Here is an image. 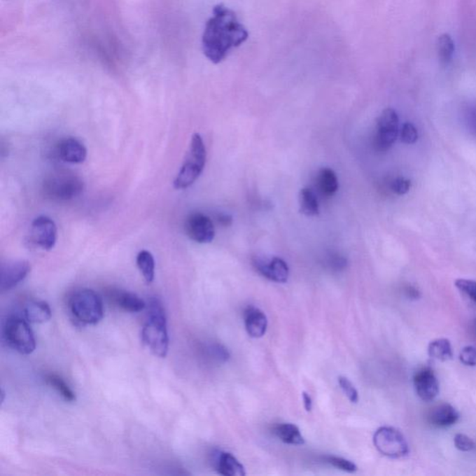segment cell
<instances>
[{
    "instance_id": "6da1fadb",
    "label": "cell",
    "mask_w": 476,
    "mask_h": 476,
    "mask_svg": "<svg viewBox=\"0 0 476 476\" xmlns=\"http://www.w3.org/2000/svg\"><path fill=\"white\" fill-rule=\"evenodd\" d=\"M248 32L233 10L223 4L215 6L202 36L204 55L214 64H220L232 50L248 41Z\"/></svg>"
},
{
    "instance_id": "7a4b0ae2",
    "label": "cell",
    "mask_w": 476,
    "mask_h": 476,
    "mask_svg": "<svg viewBox=\"0 0 476 476\" xmlns=\"http://www.w3.org/2000/svg\"><path fill=\"white\" fill-rule=\"evenodd\" d=\"M141 340L150 352L164 358L169 351L167 317L162 304L158 299L149 303L146 321L141 330Z\"/></svg>"
},
{
    "instance_id": "3957f363",
    "label": "cell",
    "mask_w": 476,
    "mask_h": 476,
    "mask_svg": "<svg viewBox=\"0 0 476 476\" xmlns=\"http://www.w3.org/2000/svg\"><path fill=\"white\" fill-rule=\"evenodd\" d=\"M206 151L203 139L198 133L192 136L188 154L175 178L174 186L177 190L188 188L200 178L205 168Z\"/></svg>"
},
{
    "instance_id": "277c9868",
    "label": "cell",
    "mask_w": 476,
    "mask_h": 476,
    "mask_svg": "<svg viewBox=\"0 0 476 476\" xmlns=\"http://www.w3.org/2000/svg\"><path fill=\"white\" fill-rule=\"evenodd\" d=\"M69 309L74 318L82 325H97L104 318L103 300L90 288L74 293L70 297Z\"/></svg>"
},
{
    "instance_id": "5b68a950",
    "label": "cell",
    "mask_w": 476,
    "mask_h": 476,
    "mask_svg": "<svg viewBox=\"0 0 476 476\" xmlns=\"http://www.w3.org/2000/svg\"><path fill=\"white\" fill-rule=\"evenodd\" d=\"M84 191V181L72 172H58L49 175L43 183V192L57 202L73 200Z\"/></svg>"
},
{
    "instance_id": "8992f818",
    "label": "cell",
    "mask_w": 476,
    "mask_h": 476,
    "mask_svg": "<svg viewBox=\"0 0 476 476\" xmlns=\"http://www.w3.org/2000/svg\"><path fill=\"white\" fill-rule=\"evenodd\" d=\"M3 336L8 346L21 355L28 356L36 350V339L27 320L10 316L3 327Z\"/></svg>"
},
{
    "instance_id": "52a82bcc",
    "label": "cell",
    "mask_w": 476,
    "mask_h": 476,
    "mask_svg": "<svg viewBox=\"0 0 476 476\" xmlns=\"http://www.w3.org/2000/svg\"><path fill=\"white\" fill-rule=\"evenodd\" d=\"M374 446L382 455L392 458L406 457L409 444L400 430L393 427H381L373 438Z\"/></svg>"
},
{
    "instance_id": "ba28073f",
    "label": "cell",
    "mask_w": 476,
    "mask_h": 476,
    "mask_svg": "<svg viewBox=\"0 0 476 476\" xmlns=\"http://www.w3.org/2000/svg\"><path fill=\"white\" fill-rule=\"evenodd\" d=\"M376 130L374 138L375 148L379 152L388 151L396 143L400 133L398 113L392 108L385 109L377 121Z\"/></svg>"
},
{
    "instance_id": "9c48e42d",
    "label": "cell",
    "mask_w": 476,
    "mask_h": 476,
    "mask_svg": "<svg viewBox=\"0 0 476 476\" xmlns=\"http://www.w3.org/2000/svg\"><path fill=\"white\" fill-rule=\"evenodd\" d=\"M31 240L44 251L55 248L57 241V226L50 218L39 216L36 218L31 225Z\"/></svg>"
},
{
    "instance_id": "30bf717a",
    "label": "cell",
    "mask_w": 476,
    "mask_h": 476,
    "mask_svg": "<svg viewBox=\"0 0 476 476\" xmlns=\"http://www.w3.org/2000/svg\"><path fill=\"white\" fill-rule=\"evenodd\" d=\"M30 271L31 265L27 260H8L2 263L0 268V290L1 291L13 290L20 283L24 281Z\"/></svg>"
},
{
    "instance_id": "8fae6325",
    "label": "cell",
    "mask_w": 476,
    "mask_h": 476,
    "mask_svg": "<svg viewBox=\"0 0 476 476\" xmlns=\"http://www.w3.org/2000/svg\"><path fill=\"white\" fill-rule=\"evenodd\" d=\"M186 230L187 236L197 243H211L214 239V223L206 215L200 212L192 214L187 218Z\"/></svg>"
},
{
    "instance_id": "7c38bea8",
    "label": "cell",
    "mask_w": 476,
    "mask_h": 476,
    "mask_svg": "<svg viewBox=\"0 0 476 476\" xmlns=\"http://www.w3.org/2000/svg\"><path fill=\"white\" fill-rule=\"evenodd\" d=\"M253 265L262 276L276 283H286L290 276V268L287 262L281 258L274 257L272 259L256 257Z\"/></svg>"
},
{
    "instance_id": "4fadbf2b",
    "label": "cell",
    "mask_w": 476,
    "mask_h": 476,
    "mask_svg": "<svg viewBox=\"0 0 476 476\" xmlns=\"http://www.w3.org/2000/svg\"><path fill=\"white\" fill-rule=\"evenodd\" d=\"M416 395L424 401H433L439 393V382L432 368H422L414 376Z\"/></svg>"
},
{
    "instance_id": "5bb4252c",
    "label": "cell",
    "mask_w": 476,
    "mask_h": 476,
    "mask_svg": "<svg viewBox=\"0 0 476 476\" xmlns=\"http://www.w3.org/2000/svg\"><path fill=\"white\" fill-rule=\"evenodd\" d=\"M56 154L62 162L81 164L86 160L88 151L84 144L78 139L68 137L59 141Z\"/></svg>"
},
{
    "instance_id": "9a60e30c",
    "label": "cell",
    "mask_w": 476,
    "mask_h": 476,
    "mask_svg": "<svg viewBox=\"0 0 476 476\" xmlns=\"http://www.w3.org/2000/svg\"><path fill=\"white\" fill-rule=\"evenodd\" d=\"M244 322L246 332L252 338H262L267 330V316L262 310L253 306L246 308L244 312Z\"/></svg>"
},
{
    "instance_id": "2e32d148",
    "label": "cell",
    "mask_w": 476,
    "mask_h": 476,
    "mask_svg": "<svg viewBox=\"0 0 476 476\" xmlns=\"http://www.w3.org/2000/svg\"><path fill=\"white\" fill-rule=\"evenodd\" d=\"M460 414L454 407L449 404H440L430 410L428 421L433 426L447 428L457 424Z\"/></svg>"
},
{
    "instance_id": "e0dca14e",
    "label": "cell",
    "mask_w": 476,
    "mask_h": 476,
    "mask_svg": "<svg viewBox=\"0 0 476 476\" xmlns=\"http://www.w3.org/2000/svg\"><path fill=\"white\" fill-rule=\"evenodd\" d=\"M214 464L216 471L225 476L246 475L245 468L231 453L218 451L215 453Z\"/></svg>"
},
{
    "instance_id": "ac0fdd59",
    "label": "cell",
    "mask_w": 476,
    "mask_h": 476,
    "mask_svg": "<svg viewBox=\"0 0 476 476\" xmlns=\"http://www.w3.org/2000/svg\"><path fill=\"white\" fill-rule=\"evenodd\" d=\"M109 298L119 308L129 313H139L146 308V303L144 300L129 291L112 290L109 294Z\"/></svg>"
},
{
    "instance_id": "d6986e66",
    "label": "cell",
    "mask_w": 476,
    "mask_h": 476,
    "mask_svg": "<svg viewBox=\"0 0 476 476\" xmlns=\"http://www.w3.org/2000/svg\"><path fill=\"white\" fill-rule=\"evenodd\" d=\"M25 319L35 324H42L52 318V310L50 305L43 300L31 302L24 308Z\"/></svg>"
},
{
    "instance_id": "ffe728a7",
    "label": "cell",
    "mask_w": 476,
    "mask_h": 476,
    "mask_svg": "<svg viewBox=\"0 0 476 476\" xmlns=\"http://www.w3.org/2000/svg\"><path fill=\"white\" fill-rule=\"evenodd\" d=\"M274 433L277 438L286 444L300 446L305 443L304 438L299 428L293 424H281L274 428Z\"/></svg>"
},
{
    "instance_id": "44dd1931",
    "label": "cell",
    "mask_w": 476,
    "mask_h": 476,
    "mask_svg": "<svg viewBox=\"0 0 476 476\" xmlns=\"http://www.w3.org/2000/svg\"><path fill=\"white\" fill-rule=\"evenodd\" d=\"M428 354L430 358L438 360V361H447L453 356L451 344L447 339L435 340L430 342L428 347Z\"/></svg>"
},
{
    "instance_id": "7402d4cb",
    "label": "cell",
    "mask_w": 476,
    "mask_h": 476,
    "mask_svg": "<svg viewBox=\"0 0 476 476\" xmlns=\"http://www.w3.org/2000/svg\"><path fill=\"white\" fill-rule=\"evenodd\" d=\"M300 209L306 216H316L319 214V205L313 190L302 188L300 192Z\"/></svg>"
},
{
    "instance_id": "603a6c76",
    "label": "cell",
    "mask_w": 476,
    "mask_h": 476,
    "mask_svg": "<svg viewBox=\"0 0 476 476\" xmlns=\"http://www.w3.org/2000/svg\"><path fill=\"white\" fill-rule=\"evenodd\" d=\"M136 263L144 279L150 284L155 279V263L154 256L148 251H141L137 255Z\"/></svg>"
},
{
    "instance_id": "cb8c5ba5",
    "label": "cell",
    "mask_w": 476,
    "mask_h": 476,
    "mask_svg": "<svg viewBox=\"0 0 476 476\" xmlns=\"http://www.w3.org/2000/svg\"><path fill=\"white\" fill-rule=\"evenodd\" d=\"M319 188L327 197H332L339 189V181L332 169L325 168L319 172Z\"/></svg>"
},
{
    "instance_id": "d4e9b609",
    "label": "cell",
    "mask_w": 476,
    "mask_h": 476,
    "mask_svg": "<svg viewBox=\"0 0 476 476\" xmlns=\"http://www.w3.org/2000/svg\"><path fill=\"white\" fill-rule=\"evenodd\" d=\"M46 382L47 384H49L50 386H52L65 401H76L75 393L73 392V390L71 389L69 385H68L61 377L55 375V374H50V375L46 377Z\"/></svg>"
},
{
    "instance_id": "484cf974",
    "label": "cell",
    "mask_w": 476,
    "mask_h": 476,
    "mask_svg": "<svg viewBox=\"0 0 476 476\" xmlns=\"http://www.w3.org/2000/svg\"><path fill=\"white\" fill-rule=\"evenodd\" d=\"M439 59L442 64H449L452 61L455 52V44L449 34H443L438 41Z\"/></svg>"
},
{
    "instance_id": "4316f807",
    "label": "cell",
    "mask_w": 476,
    "mask_h": 476,
    "mask_svg": "<svg viewBox=\"0 0 476 476\" xmlns=\"http://www.w3.org/2000/svg\"><path fill=\"white\" fill-rule=\"evenodd\" d=\"M205 352L209 358L219 363L227 362L230 358V353L223 345L220 344H211L205 347Z\"/></svg>"
},
{
    "instance_id": "83f0119b",
    "label": "cell",
    "mask_w": 476,
    "mask_h": 476,
    "mask_svg": "<svg viewBox=\"0 0 476 476\" xmlns=\"http://www.w3.org/2000/svg\"><path fill=\"white\" fill-rule=\"evenodd\" d=\"M400 137L404 144H414L418 140V130H416L414 125L410 123V122H406L401 127Z\"/></svg>"
},
{
    "instance_id": "f1b7e54d",
    "label": "cell",
    "mask_w": 476,
    "mask_h": 476,
    "mask_svg": "<svg viewBox=\"0 0 476 476\" xmlns=\"http://www.w3.org/2000/svg\"><path fill=\"white\" fill-rule=\"evenodd\" d=\"M326 461L336 468L341 469L342 471L354 472L357 470V467L352 461L345 460L344 458L335 457V456H328Z\"/></svg>"
},
{
    "instance_id": "f546056e",
    "label": "cell",
    "mask_w": 476,
    "mask_h": 476,
    "mask_svg": "<svg viewBox=\"0 0 476 476\" xmlns=\"http://www.w3.org/2000/svg\"><path fill=\"white\" fill-rule=\"evenodd\" d=\"M455 286L461 293L466 294L470 299L476 302V281L471 279H457Z\"/></svg>"
},
{
    "instance_id": "4dcf8cb0",
    "label": "cell",
    "mask_w": 476,
    "mask_h": 476,
    "mask_svg": "<svg viewBox=\"0 0 476 476\" xmlns=\"http://www.w3.org/2000/svg\"><path fill=\"white\" fill-rule=\"evenodd\" d=\"M339 384L342 390L344 391L345 396H347L352 403H357L358 402V392H357L356 387L354 386V384L349 379L345 378V377H340Z\"/></svg>"
},
{
    "instance_id": "1f68e13d",
    "label": "cell",
    "mask_w": 476,
    "mask_h": 476,
    "mask_svg": "<svg viewBox=\"0 0 476 476\" xmlns=\"http://www.w3.org/2000/svg\"><path fill=\"white\" fill-rule=\"evenodd\" d=\"M454 444L458 450L463 452L472 451L475 447V442L463 433H457L455 435Z\"/></svg>"
},
{
    "instance_id": "d6a6232c",
    "label": "cell",
    "mask_w": 476,
    "mask_h": 476,
    "mask_svg": "<svg viewBox=\"0 0 476 476\" xmlns=\"http://www.w3.org/2000/svg\"><path fill=\"white\" fill-rule=\"evenodd\" d=\"M410 187H412L410 181L403 177L396 178L391 183V189L395 194L399 195L407 194L410 191Z\"/></svg>"
},
{
    "instance_id": "836d02e7",
    "label": "cell",
    "mask_w": 476,
    "mask_h": 476,
    "mask_svg": "<svg viewBox=\"0 0 476 476\" xmlns=\"http://www.w3.org/2000/svg\"><path fill=\"white\" fill-rule=\"evenodd\" d=\"M460 360L463 364L475 367L476 365V348L474 346H466L461 350Z\"/></svg>"
},
{
    "instance_id": "e575fe53",
    "label": "cell",
    "mask_w": 476,
    "mask_h": 476,
    "mask_svg": "<svg viewBox=\"0 0 476 476\" xmlns=\"http://www.w3.org/2000/svg\"><path fill=\"white\" fill-rule=\"evenodd\" d=\"M466 124L470 132L476 136V104L470 107L466 112Z\"/></svg>"
},
{
    "instance_id": "d590c367",
    "label": "cell",
    "mask_w": 476,
    "mask_h": 476,
    "mask_svg": "<svg viewBox=\"0 0 476 476\" xmlns=\"http://www.w3.org/2000/svg\"><path fill=\"white\" fill-rule=\"evenodd\" d=\"M330 265L337 271L342 270V269L346 267L347 260L344 257L334 256L330 260Z\"/></svg>"
},
{
    "instance_id": "8d00e7d4",
    "label": "cell",
    "mask_w": 476,
    "mask_h": 476,
    "mask_svg": "<svg viewBox=\"0 0 476 476\" xmlns=\"http://www.w3.org/2000/svg\"><path fill=\"white\" fill-rule=\"evenodd\" d=\"M218 220H219L220 225L225 226V227H228V226H230L232 223H233V218L229 214H220V216L218 217Z\"/></svg>"
},
{
    "instance_id": "74e56055",
    "label": "cell",
    "mask_w": 476,
    "mask_h": 476,
    "mask_svg": "<svg viewBox=\"0 0 476 476\" xmlns=\"http://www.w3.org/2000/svg\"><path fill=\"white\" fill-rule=\"evenodd\" d=\"M302 399L306 412H311L312 407H313V402H312L311 396H309L307 393L304 392L302 393Z\"/></svg>"
},
{
    "instance_id": "f35d334b",
    "label": "cell",
    "mask_w": 476,
    "mask_h": 476,
    "mask_svg": "<svg viewBox=\"0 0 476 476\" xmlns=\"http://www.w3.org/2000/svg\"><path fill=\"white\" fill-rule=\"evenodd\" d=\"M4 398H5V392L4 390L1 391V403L4 402Z\"/></svg>"
},
{
    "instance_id": "ab89813d",
    "label": "cell",
    "mask_w": 476,
    "mask_h": 476,
    "mask_svg": "<svg viewBox=\"0 0 476 476\" xmlns=\"http://www.w3.org/2000/svg\"><path fill=\"white\" fill-rule=\"evenodd\" d=\"M475 327H476V322H475Z\"/></svg>"
}]
</instances>
